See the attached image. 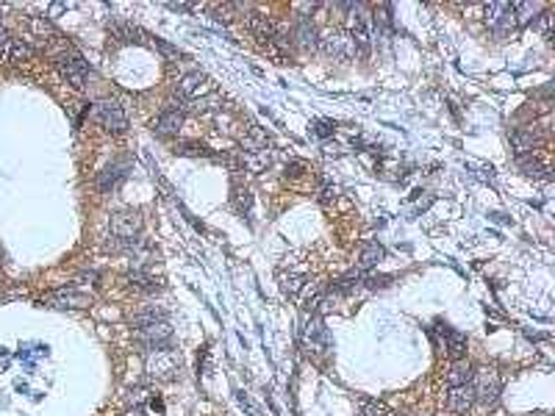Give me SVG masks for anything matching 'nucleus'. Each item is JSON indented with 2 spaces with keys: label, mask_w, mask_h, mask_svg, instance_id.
Wrapping results in <instances>:
<instances>
[{
  "label": "nucleus",
  "mask_w": 555,
  "mask_h": 416,
  "mask_svg": "<svg viewBox=\"0 0 555 416\" xmlns=\"http://www.w3.org/2000/svg\"><path fill=\"white\" fill-rule=\"evenodd\" d=\"M134 328H136V339L142 341L145 350H156V347H167L170 339H173V328L167 319H161L158 311H148L142 316L134 319Z\"/></svg>",
  "instance_id": "1"
},
{
  "label": "nucleus",
  "mask_w": 555,
  "mask_h": 416,
  "mask_svg": "<svg viewBox=\"0 0 555 416\" xmlns=\"http://www.w3.org/2000/svg\"><path fill=\"white\" fill-rule=\"evenodd\" d=\"M145 372H148V378L158 380V383L175 380V375L181 372V355L170 344L148 350V355H145Z\"/></svg>",
  "instance_id": "2"
},
{
  "label": "nucleus",
  "mask_w": 555,
  "mask_h": 416,
  "mask_svg": "<svg viewBox=\"0 0 555 416\" xmlns=\"http://www.w3.org/2000/svg\"><path fill=\"white\" fill-rule=\"evenodd\" d=\"M142 230V220L139 214H114L111 217V236H114V247L122 250V247H134L136 236Z\"/></svg>",
  "instance_id": "3"
},
{
  "label": "nucleus",
  "mask_w": 555,
  "mask_h": 416,
  "mask_svg": "<svg viewBox=\"0 0 555 416\" xmlns=\"http://www.w3.org/2000/svg\"><path fill=\"white\" fill-rule=\"evenodd\" d=\"M92 119H95L100 128L111 131V133H122V131L128 128V117L122 112V106L114 103V100H98V103L92 106Z\"/></svg>",
  "instance_id": "4"
},
{
  "label": "nucleus",
  "mask_w": 555,
  "mask_h": 416,
  "mask_svg": "<svg viewBox=\"0 0 555 416\" xmlns=\"http://www.w3.org/2000/svg\"><path fill=\"white\" fill-rule=\"evenodd\" d=\"M472 391H475V400H481L483 405H497L500 400V378L494 369H478L472 372V380H469Z\"/></svg>",
  "instance_id": "5"
},
{
  "label": "nucleus",
  "mask_w": 555,
  "mask_h": 416,
  "mask_svg": "<svg viewBox=\"0 0 555 416\" xmlns=\"http://www.w3.org/2000/svg\"><path fill=\"white\" fill-rule=\"evenodd\" d=\"M303 350L308 355H325L331 350V333L325 328V322L320 316H314L308 325H305V333H303Z\"/></svg>",
  "instance_id": "6"
},
{
  "label": "nucleus",
  "mask_w": 555,
  "mask_h": 416,
  "mask_svg": "<svg viewBox=\"0 0 555 416\" xmlns=\"http://www.w3.org/2000/svg\"><path fill=\"white\" fill-rule=\"evenodd\" d=\"M59 73L62 78L75 86V89H83V83H86V78H89V67H86V61L75 53V50H67L64 56H59Z\"/></svg>",
  "instance_id": "7"
},
{
  "label": "nucleus",
  "mask_w": 555,
  "mask_h": 416,
  "mask_svg": "<svg viewBox=\"0 0 555 416\" xmlns=\"http://www.w3.org/2000/svg\"><path fill=\"white\" fill-rule=\"evenodd\" d=\"M486 25H489L497 37L511 34L514 25H517L514 11H511V3H489V6H486Z\"/></svg>",
  "instance_id": "8"
},
{
  "label": "nucleus",
  "mask_w": 555,
  "mask_h": 416,
  "mask_svg": "<svg viewBox=\"0 0 555 416\" xmlns=\"http://www.w3.org/2000/svg\"><path fill=\"white\" fill-rule=\"evenodd\" d=\"M209 92H214V86L203 73H189L178 83V97H184V100H197V97H203Z\"/></svg>",
  "instance_id": "9"
},
{
  "label": "nucleus",
  "mask_w": 555,
  "mask_h": 416,
  "mask_svg": "<svg viewBox=\"0 0 555 416\" xmlns=\"http://www.w3.org/2000/svg\"><path fill=\"white\" fill-rule=\"evenodd\" d=\"M475 405V391L472 386H450V394H447V408L452 414H469Z\"/></svg>",
  "instance_id": "10"
},
{
  "label": "nucleus",
  "mask_w": 555,
  "mask_h": 416,
  "mask_svg": "<svg viewBox=\"0 0 555 416\" xmlns=\"http://www.w3.org/2000/svg\"><path fill=\"white\" fill-rule=\"evenodd\" d=\"M322 47H325V53L333 56V59H341V61H347V59H353L358 50H356V44H353V39L344 37V34H331V37L322 39Z\"/></svg>",
  "instance_id": "11"
},
{
  "label": "nucleus",
  "mask_w": 555,
  "mask_h": 416,
  "mask_svg": "<svg viewBox=\"0 0 555 416\" xmlns=\"http://www.w3.org/2000/svg\"><path fill=\"white\" fill-rule=\"evenodd\" d=\"M45 303L53 305V308H86L92 303V297H86V295H81L75 289H59V292L47 295Z\"/></svg>",
  "instance_id": "12"
},
{
  "label": "nucleus",
  "mask_w": 555,
  "mask_h": 416,
  "mask_svg": "<svg viewBox=\"0 0 555 416\" xmlns=\"http://www.w3.org/2000/svg\"><path fill=\"white\" fill-rule=\"evenodd\" d=\"M181 125H184V112H178V109H164L161 117L156 119L153 131H156L158 136H175Z\"/></svg>",
  "instance_id": "13"
},
{
  "label": "nucleus",
  "mask_w": 555,
  "mask_h": 416,
  "mask_svg": "<svg viewBox=\"0 0 555 416\" xmlns=\"http://www.w3.org/2000/svg\"><path fill=\"white\" fill-rule=\"evenodd\" d=\"M444 336V350L450 352V358L452 361H461L464 355H467V336L464 333H458V331H452V328H439Z\"/></svg>",
  "instance_id": "14"
},
{
  "label": "nucleus",
  "mask_w": 555,
  "mask_h": 416,
  "mask_svg": "<svg viewBox=\"0 0 555 416\" xmlns=\"http://www.w3.org/2000/svg\"><path fill=\"white\" fill-rule=\"evenodd\" d=\"M292 39H295L300 47H308V50H314V47H317V28H314V23H311L308 17H297L295 31H292Z\"/></svg>",
  "instance_id": "15"
},
{
  "label": "nucleus",
  "mask_w": 555,
  "mask_h": 416,
  "mask_svg": "<svg viewBox=\"0 0 555 416\" xmlns=\"http://www.w3.org/2000/svg\"><path fill=\"white\" fill-rule=\"evenodd\" d=\"M380 258H383V247H380L378 242H364L361 256H358V269H361V272H364V269H372Z\"/></svg>",
  "instance_id": "16"
},
{
  "label": "nucleus",
  "mask_w": 555,
  "mask_h": 416,
  "mask_svg": "<svg viewBox=\"0 0 555 416\" xmlns=\"http://www.w3.org/2000/svg\"><path fill=\"white\" fill-rule=\"evenodd\" d=\"M472 380V367L461 358V361H452V367H450V372H447V383L450 386H467Z\"/></svg>",
  "instance_id": "17"
},
{
  "label": "nucleus",
  "mask_w": 555,
  "mask_h": 416,
  "mask_svg": "<svg viewBox=\"0 0 555 416\" xmlns=\"http://www.w3.org/2000/svg\"><path fill=\"white\" fill-rule=\"evenodd\" d=\"M511 142H514V148H517L519 155H525V153H530L536 148V133L533 131H525V128H519L511 133Z\"/></svg>",
  "instance_id": "18"
},
{
  "label": "nucleus",
  "mask_w": 555,
  "mask_h": 416,
  "mask_svg": "<svg viewBox=\"0 0 555 416\" xmlns=\"http://www.w3.org/2000/svg\"><path fill=\"white\" fill-rule=\"evenodd\" d=\"M267 145H269V139H267V133L261 128H250V133L242 139V148L250 153H261Z\"/></svg>",
  "instance_id": "19"
},
{
  "label": "nucleus",
  "mask_w": 555,
  "mask_h": 416,
  "mask_svg": "<svg viewBox=\"0 0 555 416\" xmlns=\"http://www.w3.org/2000/svg\"><path fill=\"white\" fill-rule=\"evenodd\" d=\"M511 11H514V20L517 23H530L542 11V6L539 3H511Z\"/></svg>",
  "instance_id": "20"
},
{
  "label": "nucleus",
  "mask_w": 555,
  "mask_h": 416,
  "mask_svg": "<svg viewBox=\"0 0 555 416\" xmlns=\"http://www.w3.org/2000/svg\"><path fill=\"white\" fill-rule=\"evenodd\" d=\"M6 56H8L11 64H23V61H31L34 59V50L28 44H23V42H11L8 50H6Z\"/></svg>",
  "instance_id": "21"
},
{
  "label": "nucleus",
  "mask_w": 555,
  "mask_h": 416,
  "mask_svg": "<svg viewBox=\"0 0 555 416\" xmlns=\"http://www.w3.org/2000/svg\"><path fill=\"white\" fill-rule=\"evenodd\" d=\"M125 178V172L119 170V167H109V170H103L100 172V178H98V189L100 191H111L119 181Z\"/></svg>",
  "instance_id": "22"
},
{
  "label": "nucleus",
  "mask_w": 555,
  "mask_h": 416,
  "mask_svg": "<svg viewBox=\"0 0 555 416\" xmlns=\"http://www.w3.org/2000/svg\"><path fill=\"white\" fill-rule=\"evenodd\" d=\"M128 280H131V286H136L139 292H156V289H158V283H156L150 275H145L142 269L131 272V275H128Z\"/></svg>",
  "instance_id": "23"
},
{
  "label": "nucleus",
  "mask_w": 555,
  "mask_h": 416,
  "mask_svg": "<svg viewBox=\"0 0 555 416\" xmlns=\"http://www.w3.org/2000/svg\"><path fill=\"white\" fill-rule=\"evenodd\" d=\"M361 416H389V408H386V403H380V400H364Z\"/></svg>",
  "instance_id": "24"
},
{
  "label": "nucleus",
  "mask_w": 555,
  "mask_h": 416,
  "mask_svg": "<svg viewBox=\"0 0 555 416\" xmlns=\"http://www.w3.org/2000/svg\"><path fill=\"white\" fill-rule=\"evenodd\" d=\"M233 203H236V208H239L242 214H247V211H250V203H253V197H250V191H247V189L236 186V189H233Z\"/></svg>",
  "instance_id": "25"
},
{
  "label": "nucleus",
  "mask_w": 555,
  "mask_h": 416,
  "mask_svg": "<svg viewBox=\"0 0 555 416\" xmlns=\"http://www.w3.org/2000/svg\"><path fill=\"white\" fill-rule=\"evenodd\" d=\"M303 286H305V280H303L300 275H289V278H284V292H286V295H292V297L300 295V289H303Z\"/></svg>",
  "instance_id": "26"
},
{
  "label": "nucleus",
  "mask_w": 555,
  "mask_h": 416,
  "mask_svg": "<svg viewBox=\"0 0 555 416\" xmlns=\"http://www.w3.org/2000/svg\"><path fill=\"white\" fill-rule=\"evenodd\" d=\"M519 164H522V170H525L527 175H542V172H544V170H542V164H539L536 158L530 161V158H525V155H519Z\"/></svg>",
  "instance_id": "27"
},
{
  "label": "nucleus",
  "mask_w": 555,
  "mask_h": 416,
  "mask_svg": "<svg viewBox=\"0 0 555 416\" xmlns=\"http://www.w3.org/2000/svg\"><path fill=\"white\" fill-rule=\"evenodd\" d=\"M550 25H553V17H550V14H542V20H539V28L544 31V37H547V39L553 37V28H550Z\"/></svg>",
  "instance_id": "28"
},
{
  "label": "nucleus",
  "mask_w": 555,
  "mask_h": 416,
  "mask_svg": "<svg viewBox=\"0 0 555 416\" xmlns=\"http://www.w3.org/2000/svg\"><path fill=\"white\" fill-rule=\"evenodd\" d=\"M300 170H305V164H303V161H295L292 167H286V175H300Z\"/></svg>",
  "instance_id": "29"
},
{
  "label": "nucleus",
  "mask_w": 555,
  "mask_h": 416,
  "mask_svg": "<svg viewBox=\"0 0 555 416\" xmlns=\"http://www.w3.org/2000/svg\"><path fill=\"white\" fill-rule=\"evenodd\" d=\"M128 416H150V414H148V408H145V405H134V408L128 411Z\"/></svg>",
  "instance_id": "30"
},
{
  "label": "nucleus",
  "mask_w": 555,
  "mask_h": 416,
  "mask_svg": "<svg viewBox=\"0 0 555 416\" xmlns=\"http://www.w3.org/2000/svg\"><path fill=\"white\" fill-rule=\"evenodd\" d=\"M8 44H11V39L6 37V31L0 28V53H3V50H8Z\"/></svg>",
  "instance_id": "31"
},
{
  "label": "nucleus",
  "mask_w": 555,
  "mask_h": 416,
  "mask_svg": "<svg viewBox=\"0 0 555 416\" xmlns=\"http://www.w3.org/2000/svg\"><path fill=\"white\" fill-rule=\"evenodd\" d=\"M317 133H320V136H328V133H331V128H328L325 122H317Z\"/></svg>",
  "instance_id": "32"
}]
</instances>
